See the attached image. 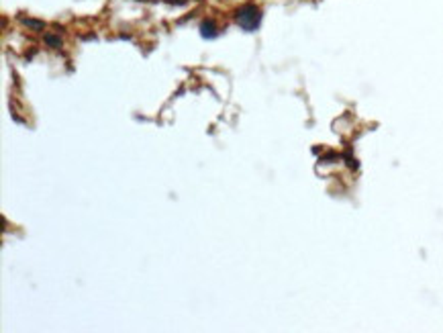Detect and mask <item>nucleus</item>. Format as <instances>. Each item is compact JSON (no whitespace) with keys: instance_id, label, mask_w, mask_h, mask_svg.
<instances>
[{"instance_id":"nucleus-1","label":"nucleus","mask_w":443,"mask_h":333,"mask_svg":"<svg viewBox=\"0 0 443 333\" xmlns=\"http://www.w3.org/2000/svg\"><path fill=\"white\" fill-rule=\"evenodd\" d=\"M261 21V8L257 4H243L235 11V23L239 25L243 31H254L257 29V25Z\"/></svg>"},{"instance_id":"nucleus-2","label":"nucleus","mask_w":443,"mask_h":333,"mask_svg":"<svg viewBox=\"0 0 443 333\" xmlns=\"http://www.w3.org/2000/svg\"><path fill=\"white\" fill-rule=\"evenodd\" d=\"M200 31H203L205 37H214L219 29H217V25L212 23V21H205V23L200 25Z\"/></svg>"},{"instance_id":"nucleus-3","label":"nucleus","mask_w":443,"mask_h":333,"mask_svg":"<svg viewBox=\"0 0 443 333\" xmlns=\"http://www.w3.org/2000/svg\"><path fill=\"white\" fill-rule=\"evenodd\" d=\"M47 43H49V46H53V48H60V46H62L60 37H51V35H47Z\"/></svg>"},{"instance_id":"nucleus-4","label":"nucleus","mask_w":443,"mask_h":333,"mask_svg":"<svg viewBox=\"0 0 443 333\" xmlns=\"http://www.w3.org/2000/svg\"><path fill=\"white\" fill-rule=\"evenodd\" d=\"M168 2H174V4H184L186 0H168Z\"/></svg>"}]
</instances>
